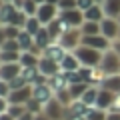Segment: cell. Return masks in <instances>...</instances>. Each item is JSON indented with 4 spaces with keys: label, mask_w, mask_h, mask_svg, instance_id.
<instances>
[{
    "label": "cell",
    "mask_w": 120,
    "mask_h": 120,
    "mask_svg": "<svg viewBox=\"0 0 120 120\" xmlns=\"http://www.w3.org/2000/svg\"><path fill=\"white\" fill-rule=\"evenodd\" d=\"M114 98H116L114 92H110V90H106V88H102V86H100V90H98V100H96L94 108L108 112V110L112 108V104H114Z\"/></svg>",
    "instance_id": "obj_12"
},
{
    "label": "cell",
    "mask_w": 120,
    "mask_h": 120,
    "mask_svg": "<svg viewBox=\"0 0 120 120\" xmlns=\"http://www.w3.org/2000/svg\"><path fill=\"white\" fill-rule=\"evenodd\" d=\"M94 4H96V0H76L78 10H82V12H86V10H88V8H92Z\"/></svg>",
    "instance_id": "obj_38"
},
{
    "label": "cell",
    "mask_w": 120,
    "mask_h": 120,
    "mask_svg": "<svg viewBox=\"0 0 120 120\" xmlns=\"http://www.w3.org/2000/svg\"><path fill=\"white\" fill-rule=\"evenodd\" d=\"M38 62H40V54H36V52H32V50H26V52H22V54H20V64H22V68L38 66Z\"/></svg>",
    "instance_id": "obj_20"
},
{
    "label": "cell",
    "mask_w": 120,
    "mask_h": 120,
    "mask_svg": "<svg viewBox=\"0 0 120 120\" xmlns=\"http://www.w3.org/2000/svg\"><path fill=\"white\" fill-rule=\"evenodd\" d=\"M104 14L110 18H118L120 16V0H104L102 2Z\"/></svg>",
    "instance_id": "obj_22"
},
{
    "label": "cell",
    "mask_w": 120,
    "mask_h": 120,
    "mask_svg": "<svg viewBox=\"0 0 120 120\" xmlns=\"http://www.w3.org/2000/svg\"><path fill=\"white\" fill-rule=\"evenodd\" d=\"M60 68H62V72H76V70H80V60L76 58L74 52H66L64 60L60 62Z\"/></svg>",
    "instance_id": "obj_15"
},
{
    "label": "cell",
    "mask_w": 120,
    "mask_h": 120,
    "mask_svg": "<svg viewBox=\"0 0 120 120\" xmlns=\"http://www.w3.org/2000/svg\"><path fill=\"white\" fill-rule=\"evenodd\" d=\"M44 114L50 120H66V114H68V108L64 104H60L56 98H52L48 104H44Z\"/></svg>",
    "instance_id": "obj_6"
},
{
    "label": "cell",
    "mask_w": 120,
    "mask_h": 120,
    "mask_svg": "<svg viewBox=\"0 0 120 120\" xmlns=\"http://www.w3.org/2000/svg\"><path fill=\"white\" fill-rule=\"evenodd\" d=\"M60 18L70 26V28H80L82 22L86 20L84 18V12L78 8H72V10H60Z\"/></svg>",
    "instance_id": "obj_8"
},
{
    "label": "cell",
    "mask_w": 120,
    "mask_h": 120,
    "mask_svg": "<svg viewBox=\"0 0 120 120\" xmlns=\"http://www.w3.org/2000/svg\"><path fill=\"white\" fill-rule=\"evenodd\" d=\"M0 2H2V4H12L14 0H0Z\"/></svg>",
    "instance_id": "obj_49"
},
{
    "label": "cell",
    "mask_w": 120,
    "mask_h": 120,
    "mask_svg": "<svg viewBox=\"0 0 120 120\" xmlns=\"http://www.w3.org/2000/svg\"><path fill=\"white\" fill-rule=\"evenodd\" d=\"M20 34V28L14 24H2L0 26V40H14Z\"/></svg>",
    "instance_id": "obj_23"
},
{
    "label": "cell",
    "mask_w": 120,
    "mask_h": 120,
    "mask_svg": "<svg viewBox=\"0 0 120 120\" xmlns=\"http://www.w3.org/2000/svg\"><path fill=\"white\" fill-rule=\"evenodd\" d=\"M106 120H120V112H112V110H108Z\"/></svg>",
    "instance_id": "obj_43"
},
{
    "label": "cell",
    "mask_w": 120,
    "mask_h": 120,
    "mask_svg": "<svg viewBox=\"0 0 120 120\" xmlns=\"http://www.w3.org/2000/svg\"><path fill=\"white\" fill-rule=\"evenodd\" d=\"M90 110H92V106L84 104L82 100H74V102L68 106V112H72V114H80V116H88Z\"/></svg>",
    "instance_id": "obj_27"
},
{
    "label": "cell",
    "mask_w": 120,
    "mask_h": 120,
    "mask_svg": "<svg viewBox=\"0 0 120 120\" xmlns=\"http://www.w3.org/2000/svg\"><path fill=\"white\" fill-rule=\"evenodd\" d=\"M32 98H36L40 104H48L52 98H54V90L52 86L48 84H38V86H32Z\"/></svg>",
    "instance_id": "obj_11"
},
{
    "label": "cell",
    "mask_w": 120,
    "mask_h": 120,
    "mask_svg": "<svg viewBox=\"0 0 120 120\" xmlns=\"http://www.w3.org/2000/svg\"><path fill=\"white\" fill-rule=\"evenodd\" d=\"M118 38H120V36H118Z\"/></svg>",
    "instance_id": "obj_53"
},
{
    "label": "cell",
    "mask_w": 120,
    "mask_h": 120,
    "mask_svg": "<svg viewBox=\"0 0 120 120\" xmlns=\"http://www.w3.org/2000/svg\"><path fill=\"white\" fill-rule=\"evenodd\" d=\"M38 6H40V4H36L34 0H26V2H24V8H22V12H26L28 16H36V12H38Z\"/></svg>",
    "instance_id": "obj_35"
},
{
    "label": "cell",
    "mask_w": 120,
    "mask_h": 120,
    "mask_svg": "<svg viewBox=\"0 0 120 120\" xmlns=\"http://www.w3.org/2000/svg\"><path fill=\"white\" fill-rule=\"evenodd\" d=\"M82 44L84 46H90L94 50H100V52H106L112 48V42L102 34H96V36H82Z\"/></svg>",
    "instance_id": "obj_7"
},
{
    "label": "cell",
    "mask_w": 120,
    "mask_h": 120,
    "mask_svg": "<svg viewBox=\"0 0 120 120\" xmlns=\"http://www.w3.org/2000/svg\"><path fill=\"white\" fill-rule=\"evenodd\" d=\"M118 22H120V16H118Z\"/></svg>",
    "instance_id": "obj_52"
},
{
    "label": "cell",
    "mask_w": 120,
    "mask_h": 120,
    "mask_svg": "<svg viewBox=\"0 0 120 120\" xmlns=\"http://www.w3.org/2000/svg\"><path fill=\"white\" fill-rule=\"evenodd\" d=\"M10 92H12L10 82H2V80H0V98H8Z\"/></svg>",
    "instance_id": "obj_37"
},
{
    "label": "cell",
    "mask_w": 120,
    "mask_h": 120,
    "mask_svg": "<svg viewBox=\"0 0 120 120\" xmlns=\"http://www.w3.org/2000/svg\"><path fill=\"white\" fill-rule=\"evenodd\" d=\"M42 56H46V58H50V60H54V62H58V64H60V62L64 60V56H66V50L60 46L58 42H52L50 46L42 52Z\"/></svg>",
    "instance_id": "obj_14"
},
{
    "label": "cell",
    "mask_w": 120,
    "mask_h": 120,
    "mask_svg": "<svg viewBox=\"0 0 120 120\" xmlns=\"http://www.w3.org/2000/svg\"><path fill=\"white\" fill-rule=\"evenodd\" d=\"M22 76L26 78V82H28V84H32V82H34L36 78L40 76L38 66H32V68H22Z\"/></svg>",
    "instance_id": "obj_31"
},
{
    "label": "cell",
    "mask_w": 120,
    "mask_h": 120,
    "mask_svg": "<svg viewBox=\"0 0 120 120\" xmlns=\"http://www.w3.org/2000/svg\"><path fill=\"white\" fill-rule=\"evenodd\" d=\"M0 120H16L14 116H10L8 112H0Z\"/></svg>",
    "instance_id": "obj_45"
},
{
    "label": "cell",
    "mask_w": 120,
    "mask_h": 120,
    "mask_svg": "<svg viewBox=\"0 0 120 120\" xmlns=\"http://www.w3.org/2000/svg\"><path fill=\"white\" fill-rule=\"evenodd\" d=\"M74 54H76V58L80 60V66H86V68H98L104 52L94 50V48L84 46V44H82L80 48H76V50H74Z\"/></svg>",
    "instance_id": "obj_1"
},
{
    "label": "cell",
    "mask_w": 120,
    "mask_h": 120,
    "mask_svg": "<svg viewBox=\"0 0 120 120\" xmlns=\"http://www.w3.org/2000/svg\"><path fill=\"white\" fill-rule=\"evenodd\" d=\"M18 120H36V114H32V112H28V110H26V112H24V114H22Z\"/></svg>",
    "instance_id": "obj_41"
},
{
    "label": "cell",
    "mask_w": 120,
    "mask_h": 120,
    "mask_svg": "<svg viewBox=\"0 0 120 120\" xmlns=\"http://www.w3.org/2000/svg\"><path fill=\"white\" fill-rule=\"evenodd\" d=\"M106 110H98V108H92L90 114L86 116V120H106Z\"/></svg>",
    "instance_id": "obj_36"
},
{
    "label": "cell",
    "mask_w": 120,
    "mask_h": 120,
    "mask_svg": "<svg viewBox=\"0 0 120 120\" xmlns=\"http://www.w3.org/2000/svg\"><path fill=\"white\" fill-rule=\"evenodd\" d=\"M100 70H102L106 76H112V74H120V56L116 54L114 50H106L102 54V60H100Z\"/></svg>",
    "instance_id": "obj_3"
},
{
    "label": "cell",
    "mask_w": 120,
    "mask_h": 120,
    "mask_svg": "<svg viewBox=\"0 0 120 120\" xmlns=\"http://www.w3.org/2000/svg\"><path fill=\"white\" fill-rule=\"evenodd\" d=\"M42 28H44V26H42V22H40L36 16H28V20H26V24H24V28H22V30H26L28 34L36 36Z\"/></svg>",
    "instance_id": "obj_26"
},
{
    "label": "cell",
    "mask_w": 120,
    "mask_h": 120,
    "mask_svg": "<svg viewBox=\"0 0 120 120\" xmlns=\"http://www.w3.org/2000/svg\"><path fill=\"white\" fill-rule=\"evenodd\" d=\"M26 110L38 116V114H42V112H44V104H40L36 98H30L28 102H26Z\"/></svg>",
    "instance_id": "obj_32"
},
{
    "label": "cell",
    "mask_w": 120,
    "mask_h": 120,
    "mask_svg": "<svg viewBox=\"0 0 120 120\" xmlns=\"http://www.w3.org/2000/svg\"><path fill=\"white\" fill-rule=\"evenodd\" d=\"M22 52H8V50H0V64H12V62H20Z\"/></svg>",
    "instance_id": "obj_29"
},
{
    "label": "cell",
    "mask_w": 120,
    "mask_h": 120,
    "mask_svg": "<svg viewBox=\"0 0 120 120\" xmlns=\"http://www.w3.org/2000/svg\"><path fill=\"white\" fill-rule=\"evenodd\" d=\"M112 50H114L116 54L120 56V38H118V40H114V42H112Z\"/></svg>",
    "instance_id": "obj_44"
},
{
    "label": "cell",
    "mask_w": 120,
    "mask_h": 120,
    "mask_svg": "<svg viewBox=\"0 0 120 120\" xmlns=\"http://www.w3.org/2000/svg\"><path fill=\"white\" fill-rule=\"evenodd\" d=\"M36 4H44V2H46V0H34Z\"/></svg>",
    "instance_id": "obj_50"
},
{
    "label": "cell",
    "mask_w": 120,
    "mask_h": 120,
    "mask_svg": "<svg viewBox=\"0 0 120 120\" xmlns=\"http://www.w3.org/2000/svg\"><path fill=\"white\" fill-rule=\"evenodd\" d=\"M46 2H48V4H56V6H58V2H60V0H46Z\"/></svg>",
    "instance_id": "obj_48"
},
{
    "label": "cell",
    "mask_w": 120,
    "mask_h": 120,
    "mask_svg": "<svg viewBox=\"0 0 120 120\" xmlns=\"http://www.w3.org/2000/svg\"><path fill=\"white\" fill-rule=\"evenodd\" d=\"M58 44L64 48L66 52H74L76 48L82 46V32L80 28H68L64 34L58 38Z\"/></svg>",
    "instance_id": "obj_2"
},
{
    "label": "cell",
    "mask_w": 120,
    "mask_h": 120,
    "mask_svg": "<svg viewBox=\"0 0 120 120\" xmlns=\"http://www.w3.org/2000/svg\"><path fill=\"white\" fill-rule=\"evenodd\" d=\"M98 90H100V86H90V88L84 92V96H82L80 100H82L84 104H88V106H92V108H94L96 100H98Z\"/></svg>",
    "instance_id": "obj_28"
},
{
    "label": "cell",
    "mask_w": 120,
    "mask_h": 120,
    "mask_svg": "<svg viewBox=\"0 0 120 120\" xmlns=\"http://www.w3.org/2000/svg\"><path fill=\"white\" fill-rule=\"evenodd\" d=\"M82 36H96L100 34V22H92V20H84L80 26Z\"/></svg>",
    "instance_id": "obj_25"
},
{
    "label": "cell",
    "mask_w": 120,
    "mask_h": 120,
    "mask_svg": "<svg viewBox=\"0 0 120 120\" xmlns=\"http://www.w3.org/2000/svg\"><path fill=\"white\" fill-rule=\"evenodd\" d=\"M22 74V64L12 62V64H0V80L2 82H12Z\"/></svg>",
    "instance_id": "obj_10"
},
{
    "label": "cell",
    "mask_w": 120,
    "mask_h": 120,
    "mask_svg": "<svg viewBox=\"0 0 120 120\" xmlns=\"http://www.w3.org/2000/svg\"><path fill=\"white\" fill-rule=\"evenodd\" d=\"M100 34L106 36L110 42L118 40V36H120V22H118V18H110V16L104 18V20L100 22Z\"/></svg>",
    "instance_id": "obj_4"
},
{
    "label": "cell",
    "mask_w": 120,
    "mask_h": 120,
    "mask_svg": "<svg viewBox=\"0 0 120 120\" xmlns=\"http://www.w3.org/2000/svg\"><path fill=\"white\" fill-rule=\"evenodd\" d=\"M16 12H18V8L14 4H2L0 2V24H10Z\"/></svg>",
    "instance_id": "obj_17"
},
{
    "label": "cell",
    "mask_w": 120,
    "mask_h": 120,
    "mask_svg": "<svg viewBox=\"0 0 120 120\" xmlns=\"http://www.w3.org/2000/svg\"><path fill=\"white\" fill-rule=\"evenodd\" d=\"M84 18H86V20H92V22H102L104 18H106L102 4H98V2H96L92 8H88V10L84 12Z\"/></svg>",
    "instance_id": "obj_18"
},
{
    "label": "cell",
    "mask_w": 120,
    "mask_h": 120,
    "mask_svg": "<svg viewBox=\"0 0 120 120\" xmlns=\"http://www.w3.org/2000/svg\"><path fill=\"white\" fill-rule=\"evenodd\" d=\"M38 70L42 76H46L48 80H50L52 76H56V74L62 72V68H60L58 62H54V60L46 58V56H40V62H38Z\"/></svg>",
    "instance_id": "obj_9"
},
{
    "label": "cell",
    "mask_w": 120,
    "mask_h": 120,
    "mask_svg": "<svg viewBox=\"0 0 120 120\" xmlns=\"http://www.w3.org/2000/svg\"><path fill=\"white\" fill-rule=\"evenodd\" d=\"M36 120H50V118H48V116L42 112V114H38V116H36Z\"/></svg>",
    "instance_id": "obj_47"
},
{
    "label": "cell",
    "mask_w": 120,
    "mask_h": 120,
    "mask_svg": "<svg viewBox=\"0 0 120 120\" xmlns=\"http://www.w3.org/2000/svg\"><path fill=\"white\" fill-rule=\"evenodd\" d=\"M100 86L114 94H120V74H112V76H104V80L100 82Z\"/></svg>",
    "instance_id": "obj_19"
},
{
    "label": "cell",
    "mask_w": 120,
    "mask_h": 120,
    "mask_svg": "<svg viewBox=\"0 0 120 120\" xmlns=\"http://www.w3.org/2000/svg\"><path fill=\"white\" fill-rule=\"evenodd\" d=\"M6 112H8V114L10 116H14V118H20V116L22 114H24V112H26V104H10V106H8V110H6Z\"/></svg>",
    "instance_id": "obj_34"
},
{
    "label": "cell",
    "mask_w": 120,
    "mask_h": 120,
    "mask_svg": "<svg viewBox=\"0 0 120 120\" xmlns=\"http://www.w3.org/2000/svg\"><path fill=\"white\" fill-rule=\"evenodd\" d=\"M92 84H86V82H74V84L68 86L70 90V96H72V100H80L82 96H84V92L90 88Z\"/></svg>",
    "instance_id": "obj_24"
},
{
    "label": "cell",
    "mask_w": 120,
    "mask_h": 120,
    "mask_svg": "<svg viewBox=\"0 0 120 120\" xmlns=\"http://www.w3.org/2000/svg\"><path fill=\"white\" fill-rule=\"evenodd\" d=\"M52 42H54V40H52V36H50V32H48V28H46V26H44V28L38 32V34L34 36V44H36V46H38L42 52L46 50V48L50 46Z\"/></svg>",
    "instance_id": "obj_16"
},
{
    "label": "cell",
    "mask_w": 120,
    "mask_h": 120,
    "mask_svg": "<svg viewBox=\"0 0 120 120\" xmlns=\"http://www.w3.org/2000/svg\"><path fill=\"white\" fill-rule=\"evenodd\" d=\"M96 2H98V4H102V2H104V0H96Z\"/></svg>",
    "instance_id": "obj_51"
},
{
    "label": "cell",
    "mask_w": 120,
    "mask_h": 120,
    "mask_svg": "<svg viewBox=\"0 0 120 120\" xmlns=\"http://www.w3.org/2000/svg\"><path fill=\"white\" fill-rule=\"evenodd\" d=\"M0 50H8V52H22L18 46L16 38L14 40H0Z\"/></svg>",
    "instance_id": "obj_33"
},
{
    "label": "cell",
    "mask_w": 120,
    "mask_h": 120,
    "mask_svg": "<svg viewBox=\"0 0 120 120\" xmlns=\"http://www.w3.org/2000/svg\"><path fill=\"white\" fill-rule=\"evenodd\" d=\"M30 98H32V86L30 84L24 86V88H14L8 96L10 104H26Z\"/></svg>",
    "instance_id": "obj_13"
},
{
    "label": "cell",
    "mask_w": 120,
    "mask_h": 120,
    "mask_svg": "<svg viewBox=\"0 0 120 120\" xmlns=\"http://www.w3.org/2000/svg\"><path fill=\"white\" fill-rule=\"evenodd\" d=\"M58 16H60V8L56 4H48V2L40 4L38 6V12H36V18L42 22V26H48L50 22H54Z\"/></svg>",
    "instance_id": "obj_5"
},
{
    "label": "cell",
    "mask_w": 120,
    "mask_h": 120,
    "mask_svg": "<svg viewBox=\"0 0 120 120\" xmlns=\"http://www.w3.org/2000/svg\"><path fill=\"white\" fill-rule=\"evenodd\" d=\"M66 120H86V116H80V114H72V112H68V114H66Z\"/></svg>",
    "instance_id": "obj_42"
},
{
    "label": "cell",
    "mask_w": 120,
    "mask_h": 120,
    "mask_svg": "<svg viewBox=\"0 0 120 120\" xmlns=\"http://www.w3.org/2000/svg\"><path fill=\"white\" fill-rule=\"evenodd\" d=\"M54 98L58 100L60 104H64L66 108H68L70 104L74 102V100H72V96H70V90H68V88H62V90H56V92H54Z\"/></svg>",
    "instance_id": "obj_30"
},
{
    "label": "cell",
    "mask_w": 120,
    "mask_h": 120,
    "mask_svg": "<svg viewBox=\"0 0 120 120\" xmlns=\"http://www.w3.org/2000/svg\"><path fill=\"white\" fill-rule=\"evenodd\" d=\"M58 8L60 10H72V8H78V6H76V0H60Z\"/></svg>",
    "instance_id": "obj_39"
},
{
    "label": "cell",
    "mask_w": 120,
    "mask_h": 120,
    "mask_svg": "<svg viewBox=\"0 0 120 120\" xmlns=\"http://www.w3.org/2000/svg\"><path fill=\"white\" fill-rule=\"evenodd\" d=\"M24 2H26V0H14L12 4H14V6H16V8H18V10H22V8H24Z\"/></svg>",
    "instance_id": "obj_46"
},
{
    "label": "cell",
    "mask_w": 120,
    "mask_h": 120,
    "mask_svg": "<svg viewBox=\"0 0 120 120\" xmlns=\"http://www.w3.org/2000/svg\"><path fill=\"white\" fill-rule=\"evenodd\" d=\"M16 42H18V46H20V50H22V52L32 50V46H34V36L28 34L26 30H20V34L16 36Z\"/></svg>",
    "instance_id": "obj_21"
},
{
    "label": "cell",
    "mask_w": 120,
    "mask_h": 120,
    "mask_svg": "<svg viewBox=\"0 0 120 120\" xmlns=\"http://www.w3.org/2000/svg\"><path fill=\"white\" fill-rule=\"evenodd\" d=\"M112 112H120V94H116V98H114V104H112V108H110Z\"/></svg>",
    "instance_id": "obj_40"
}]
</instances>
